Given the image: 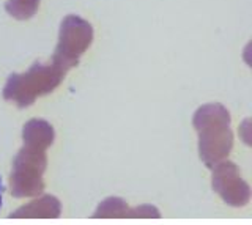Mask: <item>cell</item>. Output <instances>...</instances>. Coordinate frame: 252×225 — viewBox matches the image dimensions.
I'll return each instance as SVG.
<instances>
[{"mask_svg":"<svg viewBox=\"0 0 252 225\" xmlns=\"http://www.w3.org/2000/svg\"><path fill=\"white\" fill-rule=\"evenodd\" d=\"M3 203V181H2V176H0V208H2Z\"/></svg>","mask_w":252,"mask_h":225,"instance_id":"1","label":"cell"}]
</instances>
